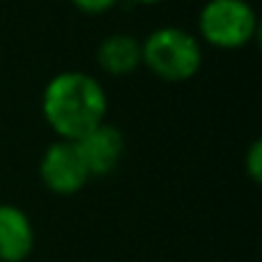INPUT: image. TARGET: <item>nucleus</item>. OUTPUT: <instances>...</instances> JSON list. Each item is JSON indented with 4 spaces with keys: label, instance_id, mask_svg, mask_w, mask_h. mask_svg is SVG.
Masks as SVG:
<instances>
[{
    "label": "nucleus",
    "instance_id": "4",
    "mask_svg": "<svg viewBox=\"0 0 262 262\" xmlns=\"http://www.w3.org/2000/svg\"><path fill=\"white\" fill-rule=\"evenodd\" d=\"M39 175L46 189L58 195L76 193L90 180L88 166L74 140H58L46 149L39 163Z\"/></svg>",
    "mask_w": 262,
    "mask_h": 262
},
{
    "label": "nucleus",
    "instance_id": "2",
    "mask_svg": "<svg viewBox=\"0 0 262 262\" xmlns=\"http://www.w3.org/2000/svg\"><path fill=\"white\" fill-rule=\"evenodd\" d=\"M143 64L152 69L154 76L163 81H189L198 74L203 64L200 41L182 28H157L140 44Z\"/></svg>",
    "mask_w": 262,
    "mask_h": 262
},
{
    "label": "nucleus",
    "instance_id": "6",
    "mask_svg": "<svg viewBox=\"0 0 262 262\" xmlns=\"http://www.w3.org/2000/svg\"><path fill=\"white\" fill-rule=\"evenodd\" d=\"M35 246V230L23 209L0 205V262H23Z\"/></svg>",
    "mask_w": 262,
    "mask_h": 262
},
{
    "label": "nucleus",
    "instance_id": "1",
    "mask_svg": "<svg viewBox=\"0 0 262 262\" xmlns=\"http://www.w3.org/2000/svg\"><path fill=\"white\" fill-rule=\"evenodd\" d=\"M106 92L85 72H60L46 83L41 113L60 140H78L106 118Z\"/></svg>",
    "mask_w": 262,
    "mask_h": 262
},
{
    "label": "nucleus",
    "instance_id": "7",
    "mask_svg": "<svg viewBox=\"0 0 262 262\" xmlns=\"http://www.w3.org/2000/svg\"><path fill=\"white\" fill-rule=\"evenodd\" d=\"M97 62L111 76H129L143 64L140 41L127 32H113L97 49Z\"/></svg>",
    "mask_w": 262,
    "mask_h": 262
},
{
    "label": "nucleus",
    "instance_id": "3",
    "mask_svg": "<svg viewBox=\"0 0 262 262\" xmlns=\"http://www.w3.org/2000/svg\"><path fill=\"white\" fill-rule=\"evenodd\" d=\"M203 39L219 49H239L258 32V16L246 0H209L198 16Z\"/></svg>",
    "mask_w": 262,
    "mask_h": 262
},
{
    "label": "nucleus",
    "instance_id": "5",
    "mask_svg": "<svg viewBox=\"0 0 262 262\" xmlns=\"http://www.w3.org/2000/svg\"><path fill=\"white\" fill-rule=\"evenodd\" d=\"M74 143L78 145V152L85 161L90 177H104L108 172H113L124 154L122 131L106 122L88 131L83 138L74 140Z\"/></svg>",
    "mask_w": 262,
    "mask_h": 262
},
{
    "label": "nucleus",
    "instance_id": "9",
    "mask_svg": "<svg viewBox=\"0 0 262 262\" xmlns=\"http://www.w3.org/2000/svg\"><path fill=\"white\" fill-rule=\"evenodd\" d=\"M72 3L85 14H104V12H108L118 0H72Z\"/></svg>",
    "mask_w": 262,
    "mask_h": 262
},
{
    "label": "nucleus",
    "instance_id": "8",
    "mask_svg": "<svg viewBox=\"0 0 262 262\" xmlns=\"http://www.w3.org/2000/svg\"><path fill=\"white\" fill-rule=\"evenodd\" d=\"M246 172L251 175V180L253 182H260L262 180V143L260 140H255L253 145H251V149L246 152Z\"/></svg>",
    "mask_w": 262,
    "mask_h": 262
},
{
    "label": "nucleus",
    "instance_id": "10",
    "mask_svg": "<svg viewBox=\"0 0 262 262\" xmlns=\"http://www.w3.org/2000/svg\"><path fill=\"white\" fill-rule=\"evenodd\" d=\"M134 3H140V5H157V3H161V0H134Z\"/></svg>",
    "mask_w": 262,
    "mask_h": 262
}]
</instances>
